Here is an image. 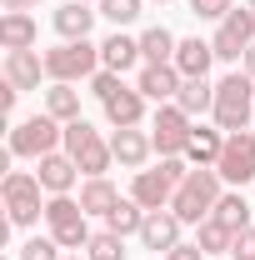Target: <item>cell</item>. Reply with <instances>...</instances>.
<instances>
[{
  "instance_id": "603a6c76",
  "label": "cell",
  "mask_w": 255,
  "mask_h": 260,
  "mask_svg": "<svg viewBox=\"0 0 255 260\" xmlns=\"http://www.w3.org/2000/svg\"><path fill=\"white\" fill-rule=\"evenodd\" d=\"M115 200H120V190H115L105 175H90V180L80 185V210H85V215H110Z\"/></svg>"
},
{
  "instance_id": "ac0fdd59",
  "label": "cell",
  "mask_w": 255,
  "mask_h": 260,
  "mask_svg": "<svg viewBox=\"0 0 255 260\" xmlns=\"http://www.w3.org/2000/svg\"><path fill=\"white\" fill-rule=\"evenodd\" d=\"M140 60H145V55H140V40H130V35H120V30L100 40V70L125 75V70H135Z\"/></svg>"
},
{
  "instance_id": "30bf717a",
  "label": "cell",
  "mask_w": 255,
  "mask_h": 260,
  "mask_svg": "<svg viewBox=\"0 0 255 260\" xmlns=\"http://www.w3.org/2000/svg\"><path fill=\"white\" fill-rule=\"evenodd\" d=\"M190 115L170 100V105H160L155 115H150V140H155L160 155H185V140H190Z\"/></svg>"
},
{
  "instance_id": "5bb4252c",
  "label": "cell",
  "mask_w": 255,
  "mask_h": 260,
  "mask_svg": "<svg viewBox=\"0 0 255 260\" xmlns=\"http://www.w3.org/2000/svg\"><path fill=\"white\" fill-rule=\"evenodd\" d=\"M40 75H45V55H35V50H5V80L20 95L40 90Z\"/></svg>"
},
{
  "instance_id": "8992f818",
  "label": "cell",
  "mask_w": 255,
  "mask_h": 260,
  "mask_svg": "<svg viewBox=\"0 0 255 260\" xmlns=\"http://www.w3.org/2000/svg\"><path fill=\"white\" fill-rule=\"evenodd\" d=\"M45 225L50 235L60 240V250H85L90 245V215L80 210V200H70V195H50L45 200Z\"/></svg>"
},
{
  "instance_id": "8fae6325",
  "label": "cell",
  "mask_w": 255,
  "mask_h": 260,
  "mask_svg": "<svg viewBox=\"0 0 255 260\" xmlns=\"http://www.w3.org/2000/svg\"><path fill=\"white\" fill-rule=\"evenodd\" d=\"M180 85H185V75L175 65H140V75H135V90L145 100H155V105H170L180 95Z\"/></svg>"
},
{
  "instance_id": "836d02e7",
  "label": "cell",
  "mask_w": 255,
  "mask_h": 260,
  "mask_svg": "<svg viewBox=\"0 0 255 260\" xmlns=\"http://www.w3.org/2000/svg\"><path fill=\"white\" fill-rule=\"evenodd\" d=\"M115 90H120V75H115V70H95V75H90V95L110 100Z\"/></svg>"
},
{
  "instance_id": "277c9868",
  "label": "cell",
  "mask_w": 255,
  "mask_h": 260,
  "mask_svg": "<svg viewBox=\"0 0 255 260\" xmlns=\"http://www.w3.org/2000/svg\"><path fill=\"white\" fill-rule=\"evenodd\" d=\"M60 145H65V125L50 110H40V115H30V120H20V125L10 130V155H25V160L55 155Z\"/></svg>"
},
{
  "instance_id": "9c48e42d",
  "label": "cell",
  "mask_w": 255,
  "mask_h": 260,
  "mask_svg": "<svg viewBox=\"0 0 255 260\" xmlns=\"http://www.w3.org/2000/svg\"><path fill=\"white\" fill-rule=\"evenodd\" d=\"M215 170H220V180H230L235 190L255 180V135L250 130H230L225 135V150H220V160H215Z\"/></svg>"
},
{
  "instance_id": "ffe728a7",
  "label": "cell",
  "mask_w": 255,
  "mask_h": 260,
  "mask_svg": "<svg viewBox=\"0 0 255 260\" xmlns=\"http://www.w3.org/2000/svg\"><path fill=\"white\" fill-rule=\"evenodd\" d=\"M100 105H105V120H110L115 130L140 125V120H145V95H140L135 85H120L115 95H110V100H100Z\"/></svg>"
},
{
  "instance_id": "d6986e66",
  "label": "cell",
  "mask_w": 255,
  "mask_h": 260,
  "mask_svg": "<svg viewBox=\"0 0 255 260\" xmlns=\"http://www.w3.org/2000/svg\"><path fill=\"white\" fill-rule=\"evenodd\" d=\"M110 150H115V160L125 165V170H140L145 155L155 150V140H150L140 125H125V130H115V135H110Z\"/></svg>"
},
{
  "instance_id": "44dd1931",
  "label": "cell",
  "mask_w": 255,
  "mask_h": 260,
  "mask_svg": "<svg viewBox=\"0 0 255 260\" xmlns=\"http://www.w3.org/2000/svg\"><path fill=\"white\" fill-rule=\"evenodd\" d=\"M225 150V130L220 125H190V140H185V160L190 165H215Z\"/></svg>"
},
{
  "instance_id": "52a82bcc",
  "label": "cell",
  "mask_w": 255,
  "mask_h": 260,
  "mask_svg": "<svg viewBox=\"0 0 255 260\" xmlns=\"http://www.w3.org/2000/svg\"><path fill=\"white\" fill-rule=\"evenodd\" d=\"M40 175L35 170H10L5 180H0V195H5V210H10V225H35L40 215H45V205H40Z\"/></svg>"
},
{
  "instance_id": "7a4b0ae2",
  "label": "cell",
  "mask_w": 255,
  "mask_h": 260,
  "mask_svg": "<svg viewBox=\"0 0 255 260\" xmlns=\"http://www.w3.org/2000/svg\"><path fill=\"white\" fill-rule=\"evenodd\" d=\"M250 110H255V80L245 70H230L225 80H215V125L230 130H250Z\"/></svg>"
},
{
  "instance_id": "ba28073f",
  "label": "cell",
  "mask_w": 255,
  "mask_h": 260,
  "mask_svg": "<svg viewBox=\"0 0 255 260\" xmlns=\"http://www.w3.org/2000/svg\"><path fill=\"white\" fill-rule=\"evenodd\" d=\"M210 45H215V60H245V50L255 45V10L250 5L230 10L220 20V30L210 35Z\"/></svg>"
},
{
  "instance_id": "83f0119b",
  "label": "cell",
  "mask_w": 255,
  "mask_h": 260,
  "mask_svg": "<svg viewBox=\"0 0 255 260\" xmlns=\"http://www.w3.org/2000/svg\"><path fill=\"white\" fill-rule=\"evenodd\" d=\"M195 245L205 250V255H230V245H235V230H225L215 215L210 220H200L195 225Z\"/></svg>"
},
{
  "instance_id": "d4e9b609",
  "label": "cell",
  "mask_w": 255,
  "mask_h": 260,
  "mask_svg": "<svg viewBox=\"0 0 255 260\" xmlns=\"http://www.w3.org/2000/svg\"><path fill=\"white\" fill-rule=\"evenodd\" d=\"M145 215H150V210H145L140 200H130V195H125V200H115V210L105 215V230H115V235H140Z\"/></svg>"
},
{
  "instance_id": "7402d4cb",
  "label": "cell",
  "mask_w": 255,
  "mask_h": 260,
  "mask_svg": "<svg viewBox=\"0 0 255 260\" xmlns=\"http://www.w3.org/2000/svg\"><path fill=\"white\" fill-rule=\"evenodd\" d=\"M35 40H40V25H35L25 10H5V20H0V45L5 50H35Z\"/></svg>"
},
{
  "instance_id": "d6a6232c",
  "label": "cell",
  "mask_w": 255,
  "mask_h": 260,
  "mask_svg": "<svg viewBox=\"0 0 255 260\" xmlns=\"http://www.w3.org/2000/svg\"><path fill=\"white\" fill-rule=\"evenodd\" d=\"M235 10V0H190V15H200V20H225Z\"/></svg>"
},
{
  "instance_id": "4316f807",
  "label": "cell",
  "mask_w": 255,
  "mask_h": 260,
  "mask_svg": "<svg viewBox=\"0 0 255 260\" xmlns=\"http://www.w3.org/2000/svg\"><path fill=\"white\" fill-rule=\"evenodd\" d=\"M175 105L195 120V115L215 110V85H210V80H185V85H180V95H175Z\"/></svg>"
},
{
  "instance_id": "1f68e13d",
  "label": "cell",
  "mask_w": 255,
  "mask_h": 260,
  "mask_svg": "<svg viewBox=\"0 0 255 260\" xmlns=\"http://www.w3.org/2000/svg\"><path fill=\"white\" fill-rule=\"evenodd\" d=\"M20 260H65V255H60V240L55 235H35V240L20 245Z\"/></svg>"
},
{
  "instance_id": "5b68a950",
  "label": "cell",
  "mask_w": 255,
  "mask_h": 260,
  "mask_svg": "<svg viewBox=\"0 0 255 260\" xmlns=\"http://www.w3.org/2000/svg\"><path fill=\"white\" fill-rule=\"evenodd\" d=\"M100 70V45L90 40H60L55 50H45V75H50V85L65 80V85H75V80H90Z\"/></svg>"
},
{
  "instance_id": "b9f144b4",
  "label": "cell",
  "mask_w": 255,
  "mask_h": 260,
  "mask_svg": "<svg viewBox=\"0 0 255 260\" xmlns=\"http://www.w3.org/2000/svg\"><path fill=\"white\" fill-rule=\"evenodd\" d=\"M250 10H255V0H250Z\"/></svg>"
},
{
  "instance_id": "f1b7e54d",
  "label": "cell",
  "mask_w": 255,
  "mask_h": 260,
  "mask_svg": "<svg viewBox=\"0 0 255 260\" xmlns=\"http://www.w3.org/2000/svg\"><path fill=\"white\" fill-rule=\"evenodd\" d=\"M215 220H220L225 230H235V235H240V230L250 225V200H245L240 190L220 195V205H215Z\"/></svg>"
},
{
  "instance_id": "74e56055",
  "label": "cell",
  "mask_w": 255,
  "mask_h": 260,
  "mask_svg": "<svg viewBox=\"0 0 255 260\" xmlns=\"http://www.w3.org/2000/svg\"><path fill=\"white\" fill-rule=\"evenodd\" d=\"M240 70H245V75H250V80H255V45H250V50H245V60H240Z\"/></svg>"
},
{
  "instance_id": "60d3db41",
  "label": "cell",
  "mask_w": 255,
  "mask_h": 260,
  "mask_svg": "<svg viewBox=\"0 0 255 260\" xmlns=\"http://www.w3.org/2000/svg\"><path fill=\"white\" fill-rule=\"evenodd\" d=\"M85 5H90V0H85ZM95 5H100V0H95Z\"/></svg>"
},
{
  "instance_id": "cb8c5ba5",
  "label": "cell",
  "mask_w": 255,
  "mask_h": 260,
  "mask_svg": "<svg viewBox=\"0 0 255 260\" xmlns=\"http://www.w3.org/2000/svg\"><path fill=\"white\" fill-rule=\"evenodd\" d=\"M175 35L165 30V25H150V30L140 35V55H145V65H175Z\"/></svg>"
},
{
  "instance_id": "7c38bea8",
  "label": "cell",
  "mask_w": 255,
  "mask_h": 260,
  "mask_svg": "<svg viewBox=\"0 0 255 260\" xmlns=\"http://www.w3.org/2000/svg\"><path fill=\"white\" fill-rule=\"evenodd\" d=\"M180 215L175 210H150L145 215V225H140V245L145 250H155V255H165V250H175L180 245Z\"/></svg>"
},
{
  "instance_id": "4dcf8cb0",
  "label": "cell",
  "mask_w": 255,
  "mask_h": 260,
  "mask_svg": "<svg viewBox=\"0 0 255 260\" xmlns=\"http://www.w3.org/2000/svg\"><path fill=\"white\" fill-rule=\"evenodd\" d=\"M140 5H145V0H100V15L120 30V25H130V20L140 15Z\"/></svg>"
},
{
  "instance_id": "f35d334b",
  "label": "cell",
  "mask_w": 255,
  "mask_h": 260,
  "mask_svg": "<svg viewBox=\"0 0 255 260\" xmlns=\"http://www.w3.org/2000/svg\"><path fill=\"white\" fill-rule=\"evenodd\" d=\"M5 10H30V5H40V0H0Z\"/></svg>"
},
{
  "instance_id": "f546056e",
  "label": "cell",
  "mask_w": 255,
  "mask_h": 260,
  "mask_svg": "<svg viewBox=\"0 0 255 260\" xmlns=\"http://www.w3.org/2000/svg\"><path fill=\"white\" fill-rule=\"evenodd\" d=\"M85 260H125V235H115V230H95L90 245H85Z\"/></svg>"
},
{
  "instance_id": "6da1fadb",
  "label": "cell",
  "mask_w": 255,
  "mask_h": 260,
  "mask_svg": "<svg viewBox=\"0 0 255 260\" xmlns=\"http://www.w3.org/2000/svg\"><path fill=\"white\" fill-rule=\"evenodd\" d=\"M215 205H220V170H215V165H190V175L175 185L170 210H175L185 225H200V220L215 215Z\"/></svg>"
},
{
  "instance_id": "484cf974",
  "label": "cell",
  "mask_w": 255,
  "mask_h": 260,
  "mask_svg": "<svg viewBox=\"0 0 255 260\" xmlns=\"http://www.w3.org/2000/svg\"><path fill=\"white\" fill-rule=\"evenodd\" d=\"M45 110H50L60 125L80 120V90H75V85H65V80H55V85L45 90Z\"/></svg>"
},
{
  "instance_id": "8d00e7d4",
  "label": "cell",
  "mask_w": 255,
  "mask_h": 260,
  "mask_svg": "<svg viewBox=\"0 0 255 260\" xmlns=\"http://www.w3.org/2000/svg\"><path fill=\"white\" fill-rule=\"evenodd\" d=\"M15 100H20V90L5 80V85H0V110H5V115H15Z\"/></svg>"
},
{
  "instance_id": "3957f363",
  "label": "cell",
  "mask_w": 255,
  "mask_h": 260,
  "mask_svg": "<svg viewBox=\"0 0 255 260\" xmlns=\"http://www.w3.org/2000/svg\"><path fill=\"white\" fill-rule=\"evenodd\" d=\"M65 155L80 165V175L90 180V175H105L110 160H115V150H110V140H100V130L80 115V120H70L65 125Z\"/></svg>"
},
{
  "instance_id": "ab89813d",
  "label": "cell",
  "mask_w": 255,
  "mask_h": 260,
  "mask_svg": "<svg viewBox=\"0 0 255 260\" xmlns=\"http://www.w3.org/2000/svg\"><path fill=\"white\" fill-rule=\"evenodd\" d=\"M65 260H85V250H75V255H65Z\"/></svg>"
},
{
  "instance_id": "9a60e30c",
  "label": "cell",
  "mask_w": 255,
  "mask_h": 260,
  "mask_svg": "<svg viewBox=\"0 0 255 260\" xmlns=\"http://www.w3.org/2000/svg\"><path fill=\"white\" fill-rule=\"evenodd\" d=\"M210 65H215V45H210V40L190 35V40H180V45H175V70H180L185 80H205V75H210Z\"/></svg>"
},
{
  "instance_id": "7bdbcfd3",
  "label": "cell",
  "mask_w": 255,
  "mask_h": 260,
  "mask_svg": "<svg viewBox=\"0 0 255 260\" xmlns=\"http://www.w3.org/2000/svg\"><path fill=\"white\" fill-rule=\"evenodd\" d=\"M160 5H165V0H160Z\"/></svg>"
},
{
  "instance_id": "e0dca14e",
  "label": "cell",
  "mask_w": 255,
  "mask_h": 260,
  "mask_svg": "<svg viewBox=\"0 0 255 260\" xmlns=\"http://www.w3.org/2000/svg\"><path fill=\"white\" fill-rule=\"evenodd\" d=\"M50 25L60 40H90V25H95V10L85 5V0H65L60 10L50 15Z\"/></svg>"
},
{
  "instance_id": "2e32d148",
  "label": "cell",
  "mask_w": 255,
  "mask_h": 260,
  "mask_svg": "<svg viewBox=\"0 0 255 260\" xmlns=\"http://www.w3.org/2000/svg\"><path fill=\"white\" fill-rule=\"evenodd\" d=\"M35 175H40V185H45L50 195H70V190H75V180H80V165L55 150V155H40Z\"/></svg>"
},
{
  "instance_id": "e575fe53",
  "label": "cell",
  "mask_w": 255,
  "mask_h": 260,
  "mask_svg": "<svg viewBox=\"0 0 255 260\" xmlns=\"http://www.w3.org/2000/svg\"><path fill=\"white\" fill-rule=\"evenodd\" d=\"M230 255L235 260H255V225H245L235 235V245H230Z\"/></svg>"
},
{
  "instance_id": "4fadbf2b",
  "label": "cell",
  "mask_w": 255,
  "mask_h": 260,
  "mask_svg": "<svg viewBox=\"0 0 255 260\" xmlns=\"http://www.w3.org/2000/svg\"><path fill=\"white\" fill-rule=\"evenodd\" d=\"M130 200H140L145 210H170V200H175V180H170L160 165H155V170H135Z\"/></svg>"
},
{
  "instance_id": "d590c367",
  "label": "cell",
  "mask_w": 255,
  "mask_h": 260,
  "mask_svg": "<svg viewBox=\"0 0 255 260\" xmlns=\"http://www.w3.org/2000/svg\"><path fill=\"white\" fill-rule=\"evenodd\" d=\"M165 260H205V250H200V245H185V240H180L175 250H165Z\"/></svg>"
}]
</instances>
